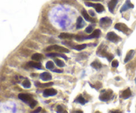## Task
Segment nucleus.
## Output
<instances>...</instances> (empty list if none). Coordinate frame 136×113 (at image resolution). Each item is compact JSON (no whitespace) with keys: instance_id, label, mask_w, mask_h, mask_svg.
Instances as JSON below:
<instances>
[{"instance_id":"nucleus-1","label":"nucleus","mask_w":136,"mask_h":113,"mask_svg":"<svg viewBox=\"0 0 136 113\" xmlns=\"http://www.w3.org/2000/svg\"><path fill=\"white\" fill-rule=\"evenodd\" d=\"M19 98L22 101L28 104L30 106L31 109H33L35 106L37 105V102L34 100L33 97L29 94H25V93H20L18 95Z\"/></svg>"},{"instance_id":"nucleus-2","label":"nucleus","mask_w":136,"mask_h":113,"mask_svg":"<svg viewBox=\"0 0 136 113\" xmlns=\"http://www.w3.org/2000/svg\"><path fill=\"white\" fill-rule=\"evenodd\" d=\"M46 50L47 51L55 50V51L59 52H61V53H68L70 52L68 49H67V48L64 47H63V46H58V45L50 46L48 48H47Z\"/></svg>"},{"instance_id":"nucleus-3","label":"nucleus","mask_w":136,"mask_h":113,"mask_svg":"<svg viewBox=\"0 0 136 113\" xmlns=\"http://www.w3.org/2000/svg\"><path fill=\"white\" fill-rule=\"evenodd\" d=\"M112 19L109 17H104L102 18L100 21V25L101 27H102L104 29L108 28V26H110L112 24Z\"/></svg>"},{"instance_id":"nucleus-4","label":"nucleus","mask_w":136,"mask_h":113,"mask_svg":"<svg viewBox=\"0 0 136 113\" xmlns=\"http://www.w3.org/2000/svg\"><path fill=\"white\" fill-rule=\"evenodd\" d=\"M107 39L112 42H118L120 40V38L114 32H110L107 34Z\"/></svg>"},{"instance_id":"nucleus-5","label":"nucleus","mask_w":136,"mask_h":113,"mask_svg":"<svg viewBox=\"0 0 136 113\" xmlns=\"http://www.w3.org/2000/svg\"><path fill=\"white\" fill-rule=\"evenodd\" d=\"M102 93V94L100 95L99 97V98L102 101H108L110 99L111 96L112 94V91H103Z\"/></svg>"},{"instance_id":"nucleus-6","label":"nucleus","mask_w":136,"mask_h":113,"mask_svg":"<svg viewBox=\"0 0 136 113\" xmlns=\"http://www.w3.org/2000/svg\"><path fill=\"white\" fill-rule=\"evenodd\" d=\"M86 5L88 7H93L95 8L96 11L98 13H102V11H104V6L100 4H92V3H86Z\"/></svg>"},{"instance_id":"nucleus-7","label":"nucleus","mask_w":136,"mask_h":113,"mask_svg":"<svg viewBox=\"0 0 136 113\" xmlns=\"http://www.w3.org/2000/svg\"><path fill=\"white\" fill-rule=\"evenodd\" d=\"M115 29L124 33H127L129 30L128 27L125 25V24L121 23H119L116 24L115 25Z\"/></svg>"},{"instance_id":"nucleus-8","label":"nucleus","mask_w":136,"mask_h":113,"mask_svg":"<svg viewBox=\"0 0 136 113\" xmlns=\"http://www.w3.org/2000/svg\"><path fill=\"white\" fill-rule=\"evenodd\" d=\"M57 94V91L54 89H47L43 91V96L44 97H47L50 96H55Z\"/></svg>"},{"instance_id":"nucleus-9","label":"nucleus","mask_w":136,"mask_h":113,"mask_svg":"<svg viewBox=\"0 0 136 113\" xmlns=\"http://www.w3.org/2000/svg\"><path fill=\"white\" fill-rule=\"evenodd\" d=\"M82 15L83 16V17L84 18V19L86 21H87L88 22H91V23H95L96 22V20L93 17H91L90 15H88V13H87V11H86L85 9H83L82 11Z\"/></svg>"},{"instance_id":"nucleus-10","label":"nucleus","mask_w":136,"mask_h":113,"mask_svg":"<svg viewBox=\"0 0 136 113\" xmlns=\"http://www.w3.org/2000/svg\"><path fill=\"white\" fill-rule=\"evenodd\" d=\"M133 7H134V6H133V5L131 3L130 0H126L125 4H124V5H123V7L121 8L120 11H121V12L125 11H126V10L129 9H130V8H133Z\"/></svg>"},{"instance_id":"nucleus-11","label":"nucleus","mask_w":136,"mask_h":113,"mask_svg":"<svg viewBox=\"0 0 136 113\" xmlns=\"http://www.w3.org/2000/svg\"><path fill=\"white\" fill-rule=\"evenodd\" d=\"M75 37V36L72 34H70V33H60V34L59 35V38H62V39H72Z\"/></svg>"},{"instance_id":"nucleus-12","label":"nucleus","mask_w":136,"mask_h":113,"mask_svg":"<svg viewBox=\"0 0 136 113\" xmlns=\"http://www.w3.org/2000/svg\"><path fill=\"white\" fill-rule=\"evenodd\" d=\"M100 33H101V31L99 29H96L95 30L93 31V33L89 35L88 37H86V39H91V38H98L100 35Z\"/></svg>"},{"instance_id":"nucleus-13","label":"nucleus","mask_w":136,"mask_h":113,"mask_svg":"<svg viewBox=\"0 0 136 113\" xmlns=\"http://www.w3.org/2000/svg\"><path fill=\"white\" fill-rule=\"evenodd\" d=\"M118 0H110V2L108 3V6L109 11H110V12L113 13L114 9H115V7H116V5L117 4H118Z\"/></svg>"},{"instance_id":"nucleus-14","label":"nucleus","mask_w":136,"mask_h":113,"mask_svg":"<svg viewBox=\"0 0 136 113\" xmlns=\"http://www.w3.org/2000/svg\"><path fill=\"white\" fill-rule=\"evenodd\" d=\"M40 78L43 81H50L51 80L52 75L48 72H43L40 75Z\"/></svg>"},{"instance_id":"nucleus-15","label":"nucleus","mask_w":136,"mask_h":113,"mask_svg":"<svg viewBox=\"0 0 136 113\" xmlns=\"http://www.w3.org/2000/svg\"><path fill=\"white\" fill-rule=\"evenodd\" d=\"M132 95V92L129 88H128L127 89H125L122 92L121 97L124 99H127V98H129Z\"/></svg>"},{"instance_id":"nucleus-16","label":"nucleus","mask_w":136,"mask_h":113,"mask_svg":"<svg viewBox=\"0 0 136 113\" xmlns=\"http://www.w3.org/2000/svg\"><path fill=\"white\" fill-rule=\"evenodd\" d=\"M85 25V23L84 22V20L82 17H79L77 19V21H76V28L78 29H80L84 27V26Z\"/></svg>"},{"instance_id":"nucleus-17","label":"nucleus","mask_w":136,"mask_h":113,"mask_svg":"<svg viewBox=\"0 0 136 113\" xmlns=\"http://www.w3.org/2000/svg\"><path fill=\"white\" fill-rule=\"evenodd\" d=\"M29 66L32 67V68H37V69H42V66H41V64L39 62H29L28 63Z\"/></svg>"},{"instance_id":"nucleus-18","label":"nucleus","mask_w":136,"mask_h":113,"mask_svg":"<svg viewBox=\"0 0 136 113\" xmlns=\"http://www.w3.org/2000/svg\"><path fill=\"white\" fill-rule=\"evenodd\" d=\"M52 85H53L52 82H49V83H40L39 82H36V83H35L36 87L40 88L47 87H49V86H51Z\"/></svg>"},{"instance_id":"nucleus-19","label":"nucleus","mask_w":136,"mask_h":113,"mask_svg":"<svg viewBox=\"0 0 136 113\" xmlns=\"http://www.w3.org/2000/svg\"><path fill=\"white\" fill-rule=\"evenodd\" d=\"M134 50H129L128 52V53L126 55V57H125V60H124V62L126 63V62H129L131 59L132 58V57L133 56V54H134Z\"/></svg>"},{"instance_id":"nucleus-20","label":"nucleus","mask_w":136,"mask_h":113,"mask_svg":"<svg viewBox=\"0 0 136 113\" xmlns=\"http://www.w3.org/2000/svg\"><path fill=\"white\" fill-rule=\"evenodd\" d=\"M47 56L48 57H61L65 60H67V57L64 54H60L58 53H50V54H47Z\"/></svg>"},{"instance_id":"nucleus-21","label":"nucleus","mask_w":136,"mask_h":113,"mask_svg":"<svg viewBox=\"0 0 136 113\" xmlns=\"http://www.w3.org/2000/svg\"><path fill=\"white\" fill-rule=\"evenodd\" d=\"M31 58L33 60H35V61H39L43 58V55L40 54L39 53H35L32 56Z\"/></svg>"},{"instance_id":"nucleus-22","label":"nucleus","mask_w":136,"mask_h":113,"mask_svg":"<svg viewBox=\"0 0 136 113\" xmlns=\"http://www.w3.org/2000/svg\"><path fill=\"white\" fill-rule=\"evenodd\" d=\"M75 102H78V103H80L81 105H84L85 103H86V100H85L84 98L82 95H79L77 98L75 99Z\"/></svg>"},{"instance_id":"nucleus-23","label":"nucleus","mask_w":136,"mask_h":113,"mask_svg":"<svg viewBox=\"0 0 136 113\" xmlns=\"http://www.w3.org/2000/svg\"><path fill=\"white\" fill-rule=\"evenodd\" d=\"M91 66L92 68H94V69H99L102 68V64L98 61H94L91 64Z\"/></svg>"},{"instance_id":"nucleus-24","label":"nucleus","mask_w":136,"mask_h":113,"mask_svg":"<svg viewBox=\"0 0 136 113\" xmlns=\"http://www.w3.org/2000/svg\"><path fill=\"white\" fill-rule=\"evenodd\" d=\"M22 85L23 86V87L26 88V89H29L31 87V83L28 79H26L22 83Z\"/></svg>"},{"instance_id":"nucleus-25","label":"nucleus","mask_w":136,"mask_h":113,"mask_svg":"<svg viewBox=\"0 0 136 113\" xmlns=\"http://www.w3.org/2000/svg\"><path fill=\"white\" fill-rule=\"evenodd\" d=\"M55 62L56 64L59 66V67H60V68L64 67V65H65V64H64V63L62 60H59V59H55Z\"/></svg>"},{"instance_id":"nucleus-26","label":"nucleus","mask_w":136,"mask_h":113,"mask_svg":"<svg viewBox=\"0 0 136 113\" xmlns=\"http://www.w3.org/2000/svg\"><path fill=\"white\" fill-rule=\"evenodd\" d=\"M54 63L52 61H48L46 64V68L48 69H52L54 68Z\"/></svg>"},{"instance_id":"nucleus-27","label":"nucleus","mask_w":136,"mask_h":113,"mask_svg":"<svg viewBox=\"0 0 136 113\" xmlns=\"http://www.w3.org/2000/svg\"><path fill=\"white\" fill-rule=\"evenodd\" d=\"M56 112L57 113H68L67 111L63 109V108L60 105H58L56 107Z\"/></svg>"},{"instance_id":"nucleus-28","label":"nucleus","mask_w":136,"mask_h":113,"mask_svg":"<svg viewBox=\"0 0 136 113\" xmlns=\"http://www.w3.org/2000/svg\"><path fill=\"white\" fill-rule=\"evenodd\" d=\"M86 47V44H80V45H77L75 46V49L76 50H82L83 49H84Z\"/></svg>"},{"instance_id":"nucleus-29","label":"nucleus","mask_w":136,"mask_h":113,"mask_svg":"<svg viewBox=\"0 0 136 113\" xmlns=\"http://www.w3.org/2000/svg\"><path fill=\"white\" fill-rule=\"evenodd\" d=\"M85 31H86L87 33H91L92 31H93V26L91 25L88 26V27L86 29Z\"/></svg>"},{"instance_id":"nucleus-30","label":"nucleus","mask_w":136,"mask_h":113,"mask_svg":"<svg viewBox=\"0 0 136 113\" xmlns=\"http://www.w3.org/2000/svg\"><path fill=\"white\" fill-rule=\"evenodd\" d=\"M119 65V62L118 60H113L112 62V66L113 68H117Z\"/></svg>"},{"instance_id":"nucleus-31","label":"nucleus","mask_w":136,"mask_h":113,"mask_svg":"<svg viewBox=\"0 0 136 113\" xmlns=\"http://www.w3.org/2000/svg\"><path fill=\"white\" fill-rule=\"evenodd\" d=\"M41 110H42L41 107H38L37 109L35 110H34V111H33L31 113H39L40 111H41Z\"/></svg>"},{"instance_id":"nucleus-32","label":"nucleus","mask_w":136,"mask_h":113,"mask_svg":"<svg viewBox=\"0 0 136 113\" xmlns=\"http://www.w3.org/2000/svg\"><path fill=\"white\" fill-rule=\"evenodd\" d=\"M89 13H90V15L92 16V17H94L95 16V13H94V12L92 10H90L89 11Z\"/></svg>"},{"instance_id":"nucleus-33","label":"nucleus","mask_w":136,"mask_h":113,"mask_svg":"<svg viewBox=\"0 0 136 113\" xmlns=\"http://www.w3.org/2000/svg\"><path fill=\"white\" fill-rule=\"evenodd\" d=\"M53 72H58V73H62V72H63V71H62V70H60V69H55V70H54Z\"/></svg>"},{"instance_id":"nucleus-34","label":"nucleus","mask_w":136,"mask_h":113,"mask_svg":"<svg viewBox=\"0 0 136 113\" xmlns=\"http://www.w3.org/2000/svg\"><path fill=\"white\" fill-rule=\"evenodd\" d=\"M111 113H121L120 110H115V111H112Z\"/></svg>"},{"instance_id":"nucleus-35","label":"nucleus","mask_w":136,"mask_h":113,"mask_svg":"<svg viewBox=\"0 0 136 113\" xmlns=\"http://www.w3.org/2000/svg\"><path fill=\"white\" fill-rule=\"evenodd\" d=\"M75 113H83L82 111H81V110H77V111H76Z\"/></svg>"},{"instance_id":"nucleus-36","label":"nucleus","mask_w":136,"mask_h":113,"mask_svg":"<svg viewBox=\"0 0 136 113\" xmlns=\"http://www.w3.org/2000/svg\"><path fill=\"white\" fill-rule=\"evenodd\" d=\"M92 1H101L102 0H92Z\"/></svg>"},{"instance_id":"nucleus-37","label":"nucleus","mask_w":136,"mask_h":113,"mask_svg":"<svg viewBox=\"0 0 136 113\" xmlns=\"http://www.w3.org/2000/svg\"><path fill=\"white\" fill-rule=\"evenodd\" d=\"M95 113H100V112H99V111H96Z\"/></svg>"},{"instance_id":"nucleus-38","label":"nucleus","mask_w":136,"mask_h":113,"mask_svg":"<svg viewBox=\"0 0 136 113\" xmlns=\"http://www.w3.org/2000/svg\"><path fill=\"white\" fill-rule=\"evenodd\" d=\"M135 81H136V79H135Z\"/></svg>"}]
</instances>
